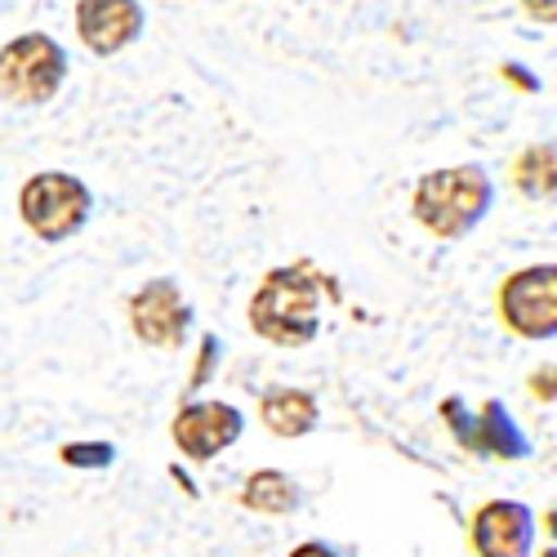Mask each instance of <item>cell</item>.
<instances>
[{
  "mask_svg": "<svg viewBox=\"0 0 557 557\" xmlns=\"http://www.w3.org/2000/svg\"><path fill=\"white\" fill-rule=\"evenodd\" d=\"M326 290H331L326 276H317L312 263L272 268L250 299L255 335L276 344V348H308L321 331V295Z\"/></svg>",
  "mask_w": 557,
  "mask_h": 557,
  "instance_id": "6da1fadb",
  "label": "cell"
},
{
  "mask_svg": "<svg viewBox=\"0 0 557 557\" xmlns=\"http://www.w3.org/2000/svg\"><path fill=\"white\" fill-rule=\"evenodd\" d=\"M491 197H495V183L482 165H446L414 183L410 210L424 232H433L442 242H459L486 219Z\"/></svg>",
  "mask_w": 557,
  "mask_h": 557,
  "instance_id": "7a4b0ae2",
  "label": "cell"
},
{
  "mask_svg": "<svg viewBox=\"0 0 557 557\" xmlns=\"http://www.w3.org/2000/svg\"><path fill=\"white\" fill-rule=\"evenodd\" d=\"M67 81V50L45 36L23 32L0 50V95L14 108H45Z\"/></svg>",
  "mask_w": 557,
  "mask_h": 557,
  "instance_id": "3957f363",
  "label": "cell"
},
{
  "mask_svg": "<svg viewBox=\"0 0 557 557\" xmlns=\"http://www.w3.org/2000/svg\"><path fill=\"white\" fill-rule=\"evenodd\" d=\"M89 210H95V197H89V188L67 170H40L18 193V214H23L27 232L50 246L76 237L89 223Z\"/></svg>",
  "mask_w": 557,
  "mask_h": 557,
  "instance_id": "277c9868",
  "label": "cell"
},
{
  "mask_svg": "<svg viewBox=\"0 0 557 557\" xmlns=\"http://www.w3.org/2000/svg\"><path fill=\"white\" fill-rule=\"evenodd\" d=\"M499 317L522 339H553L557 335V268L531 263L499 286Z\"/></svg>",
  "mask_w": 557,
  "mask_h": 557,
  "instance_id": "5b68a950",
  "label": "cell"
},
{
  "mask_svg": "<svg viewBox=\"0 0 557 557\" xmlns=\"http://www.w3.org/2000/svg\"><path fill=\"white\" fill-rule=\"evenodd\" d=\"M193 326V304L183 299L178 282L157 276V282L138 286L129 299V331L148 348H178Z\"/></svg>",
  "mask_w": 557,
  "mask_h": 557,
  "instance_id": "8992f818",
  "label": "cell"
},
{
  "mask_svg": "<svg viewBox=\"0 0 557 557\" xmlns=\"http://www.w3.org/2000/svg\"><path fill=\"white\" fill-rule=\"evenodd\" d=\"M148 10L138 0H81L76 5V36L89 54L112 59L144 36Z\"/></svg>",
  "mask_w": 557,
  "mask_h": 557,
  "instance_id": "52a82bcc",
  "label": "cell"
},
{
  "mask_svg": "<svg viewBox=\"0 0 557 557\" xmlns=\"http://www.w3.org/2000/svg\"><path fill=\"white\" fill-rule=\"evenodd\" d=\"M242 429H246V414L237 406H227V401H188L174 414L170 437L188 459H214L219 450H227L232 442L242 437Z\"/></svg>",
  "mask_w": 557,
  "mask_h": 557,
  "instance_id": "ba28073f",
  "label": "cell"
},
{
  "mask_svg": "<svg viewBox=\"0 0 557 557\" xmlns=\"http://www.w3.org/2000/svg\"><path fill=\"white\" fill-rule=\"evenodd\" d=\"M531 508L518 499H491L473 513V553L478 557H527L531 553Z\"/></svg>",
  "mask_w": 557,
  "mask_h": 557,
  "instance_id": "9c48e42d",
  "label": "cell"
},
{
  "mask_svg": "<svg viewBox=\"0 0 557 557\" xmlns=\"http://www.w3.org/2000/svg\"><path fill=\"white\" fill-rule=\"evenodd\" d=\"M259 420L276 437H308L321 420V410H317V397L304 388H268L259 401Z\"/></svg>",
  "mask_w": 557,
  "mask_h": 557,
  "instance_id": "30bf717a",
  "label": "cell"
},
{
  "mask_svg": "<svg viewBox=\"0 0 557 557\" xmlns=\"http://www.w3.org/2000/svg\"><path fill=\"white\" fill-rule=\"evenodd\" d=\"M473 450H486V455H499V459H522L527 455V442L499 401H486L482 414L473 420V437H469Z\"/></svg>",
  "mask_w": 557,
  "mask_h": 557,
  "instance_id": "8fae6325",
  "label": "cell"
},
{
  "mask_svg": "<svg viewBox=\"0 0 557 557\" xmlns=\"http://www.w3.org/2000/svg\"><path fill=\"white\" fill-rule=\"evenodd\" d=\"M242 504L255 508V513H268V518H286V513L299 508V486L286 473H276V469H259V473L246 478Z\"/></svg>",
  "mask_w": 557,
  "mask_h": 557,
  "instance_id": "7c38bea8",
  "label": "cell"
},
{
  "mask_svg": "<svg viewBox=\"0 0 557 557\" xmlns=\"http://www.w3.org/2000/svg\"><path fill=\"white\" fill-rule=\"evenodd\" d=\"M513 183L518 193L531 201H548L557 188V152L553 144H531L518 161H513Z\"/></svg>",
  "mask_w": 557,
  "mask_h": 557,
  "instance_id": "4fadbf2b",
  "label": "cell"
},
{
  "mask_svg": "<svg viewBox=\"0 0 557 557\" xmlns=\"http://www.w3.org/2000/svg\"><path fill=\"white\" fill-rule=\"evenodd\" d=\"M63 459L72 469H103V463L116 459V450L108 442H81V446H63Z\"/></svg>",
  "mask_w": 557,
  "mask_h": 557,
  "instance_id": "5bb4252c",
  "label": "cell"
},
{
  "mask_svg": "<svg viewBox=\"0 0 557 557\" xmlns=\"http://www.w3.org/2000/svg\"><path fill=\"white\" fill-rule=\"evenodd\" d=\"M522 10H527L535 23L553 27V18H557V0H522Z\"/></svg>",
  "mask_w": 557,
  "mask_h": 557,
  "instance_id": "9a60e30c",
  "label": "cell"
},
{
  "mask_svg": "<svg viewBox=\"0 0 557 557\" xmlns=\"http://www.w3.org/2000/svg\"><path fill=\"white\" fill-rule=\"evenodd\" d=\"M504 76L513 81V85H522V89H540V81H535V76H527L518 63H504Z\"/></svg>",
  "mask_w": 557,
  "mask_h": 557,
  "instance_id": "2e32d148",
  "label": "cell"
},
{
  "mask_svg": "<svg viewBox=\"0 0 557 557\" xmlns=\"http://www.w3.org/2000/svg\"><path fill=\"white\" fill-rule=\"evenodd\" d=\"M531 384H535V397H544V401H553V366H544V370H540V375H535Z\"/></svg>",
  "mask_w": 557,
  "mask_h": 557,
  "instance_id": "e0dca14e",
  "label": "cell"
},
{
  "mask_svg": "<svg viewBox=\"0 0 557 557\" xmlns=\"http://www.w3.org/2000/svg\"><path fill=\"white\" fill-rule=\"evenodd\" d=\"M290 557H339L335 548H326V544H299Z\"/></svg>",
  "mask_w": 557,
  "mask_h": 557,
  "instance_id": "ac0fdd59",
  "label": "cell"
}]
</instances>
